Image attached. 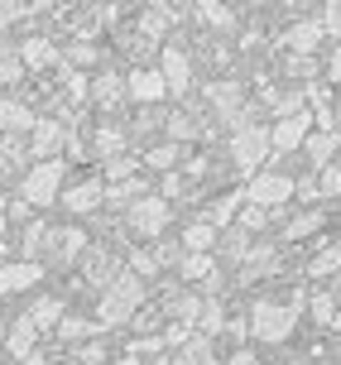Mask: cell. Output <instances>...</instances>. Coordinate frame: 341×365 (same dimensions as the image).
Segmentation results:
<instances>
[{
	"instance_id": "6da1fadb",
	"label": "cell",
	"mask_w": 341,
	"mask_h": 365,
	"mask_svg": "<svg viewBox=\"0 0 341 365\" xmlns=\"http://www.w3.org/2000/svg\"><path fill=\"white\" fill-rule=\"evenodd\" d=\"M144 298H149L144 279L121 274V279H116L111 289H101V298H96V322H101V327H126V322H135V312L144 308Z\"/></svg>"
},
{
	"instance_id": "7a4b0ae2",
	"label": "cell",
	"mask_w": 341,
	"mask_h": 365,
	"mask_svg": "<svg viewBox=\"0 0 341 365\" xmlns=\"http://www.w3.org/2000/svg\"><path fill=\"white\" fill-rule=\"evenodd\" d=\"M63 173H68L63 159L34 164L29 173H24V182H19V202H24V207H54L58 192H63Z\"/></svg>"
},
{
	"instance_id": "3957f363",
	"label": "cell",
	"mask_w": 341,
	"mask_h": 365,
	"mask_svg": "<svg viewBox=\"0 0 341 365\" xmlns=\"http://www.w3.org/2000/svg\"><path fill=\"white\" fill-rule=\"evenodd\" d=\"M270 130L265 125H240L231 130V164L240 168V173H265V159H270Z\"/></svg>"
},
{
	"instance_id": "277c9868",
	"label": "cell",
	"mask_w": 341,
	"mask_h": 365,
	"mask_svg": "<svg viewBox=\"0 0 341 365\" xmlns=\"http://www.w3.org/2000/svg\"><path fill=\"white\" fill-rule=\"evenodd\" d=\"M293 327H298V317H293L284 303H270V298H260V303L250 308V331L260 336V341H270V346L288 341V336H293Z\"/></svg>"
},
{
	"instance_id": "5b68a950",
	"label": "cell",
	"mask_w": 341,
	"mask_h": 365,
	"mask_svg": "<svg viewBox=\"0 0 341 365\" xmlns=\"http://www.w3.org/2000/svg\"><path fill=\"white\" fill-rule=\"evenodd\" d=\"M207 106L226 120L231 130H240V125H250V106H245V91H240V82H207Z\"/></svg>"
},
{
	"instance_id": "8992f818",
	"label": "cell",
	"mask_w": 341,
	"mask_h": 365,
	"mask_svg": "<svg viewBox=\"0 0 341 365\" xmlns=\"http://www.w3.org/2000/svg\"><path fill=\"white\" fill-rule=\"evenodd\" d=\"M293 197V178L288 173H255L250 187H245V202L260 207V212H274V207H284Z\"/></svg>"
},
{
	"instance_id": "52a82bcc",
	"label": "cell",
	"mask_w": 341,
	"mask_h": 365,
	"mask_svg": "<svg viewBox=\"0 0 341 365\" xmlns=\"http://www.w3.org/2000/svg\"><path fill=\"white\" fill-rule=\"evenodd\" d=\"M168 217H173V212H168V202L149 192V197H140V202L126 212V226L135 231V236H159L163 226H168Z\"/></svg>"
},
{
	"instance_id": "ba28073f",
	"label": "cell",
	"mask_w": 341,
	"mask_h": 365,
	"mask_svg": "<svg viewBox=\"0 0 341 365\" xmlns=\"http://www.w3.org/2000/svg\"><path fill=\"white\" fill-rule=\"evenodd\" d=\"M307 135H312V115H307V110H293V115H284V120H274L270 149H279V154H288V149H303Z\"/></svg>"
},
{
	"instance_id": "9c48e42d",
	"label": "cell",
	"mask_w": 341,
	"mask_h": 365,
	"mask_svg": "<svg viewBox=\"0 0 341 365\" xmlns=\"http://www.w3.org/2000/svg\"><path fill=\"white\" fill-rule=\"evenodd\" d=\"M58 202H63V212L87 217V212H96V207L106 202V187H101V178H82V182H72V187H63Z\"/></svg>"
},
{
	"instance_id": "30bf717a",
	"label": "cell",
	"mask_w": 341,
	"mask_h": 365,
	"mask_svg": "<svg viewBox=\"0 0 341 365\" xmlns=\"http://www.w3.org/2000/svg\"><path fill=\"white\" fill-rule=\"evenodd\" d=\"M202 293H193V289H183V293H168L163 298V317H168V327H198V317H202Z\"/></svg>"
},
{
	"instance_id": "8fae6325",
	"label": "cell",
	"mask_w": 341,
	"mask_h": 365,
	"mask_svg": "<svg viewBox=\"0 0 341 365\" xmlns=\"http://www.w3.org/2000/svg\"><path fill=\"white\" fill-rule=\"evenodd\" d=\"M126 96H135L140 106H159L163 96H168L163 73H159V68H135V73L126 77Z\"/></svg>"
},
{
	"instance_id": "7c38bea8",
	"label": "cell",
	"mask_w": 341,
	"mask_h": 365,
	"mask_svg": "<svg viewBox=\"0 0 341 365\" xmlns=\"http://www.w3.org/2000/svg\"><path fill=\"white\" fill-rule=\"evenodd\" d=\"M159 73H163V87L183 96V91L193 87V58L183 53V48H163L159 53Z\"/></svg>"
},
{
	"instance_id": "4fadbf2b",
	"label": "cell",
	"mask_w": 341,
	"mask_h": 365,
	"mask_svg": "<svg viewBox=\"0 0 341 365\" xmlns=\"http://www.w3.org/2000/svg\"><path fill=\"white\" fill-rule=\"evenodd\" d=\"M87 250L91 245H87V231H82V226H63V231H54V245H49L54 264H77Z\"/></svg>"
},
{
	"instance_id": "5bb4252c",
	"label": "cell",
	"mask_w": 341,
	"mask_h": 365,
	"mask_svg": "<svg viewBox=\"0 0 341 365\" xmlns=\"http://www.w3.org/2000/svg\"><path fill=\"white\" fill-rule=\"evenodd\" d=\"M63 145H68V125H63V120H34V140H29V149L39 154V164H44V159H58Z\"/></svg>"
},
{
	"instance_id": "9a60e30c",
	"label": "cell",
	"mask_w": 341,
	"mask_h": 365,
	"mask_svg": "<svg viewBox=\"0 0 341 365\" xmlns=\"http://www.w3.org/2000/svg\"><path fill=\"white\" fill-rule=\"evenodd\" d=\"M87 101H96L101 110H116L121 101H126V77H121V73H106V68H101V73L91 77Z\"/></svg>"
},
{
	"instance_id": "2e32d148",
	"label": "cell",
	"mask_w": 341,
	"mask_h": 365,
	"mask_svg": "<svg viewBox=\"0 0 341 365\" xmlns=\"http://www.w3.org/2000/svg\"><path fill=\"white\" fill-rule=\"evenodd\" d=\"M126 130L116 125V120H106V125H96L91 130V154H96V159H101V164H111V159H121V154H126Z\"/></svg>"
},
{
	"instance_id": "e0dca14e",
	"label": "cell",
	"mask_w": 341,
	"mask_h": 365,
	"mask_svg": "<svg viewBox=\"0 0 341 365\" xmlns=\"http://www.w3.org/2000/svg\"><path fill=\"white\" fill-rule=\"evenodd\" d=\"M322 34H327V29H322V19H317V15H307V19H298V24H288L284 43H288V48H293L298 58H307L312 48H317V43H322Z\"/></svg>"
},
{
	"instance_id": "ac0fdd59",
	"label": "cell",
	"mask_w": 341,
	"mask_h": 365,
	"mask_svg": "<svg viewBox=\"0 0 341 365\" xmlns=\"http://www.w3.org/2000/svg\"><path fill=\"white\" fill-rule=\"evenodd\" d=\"M34 341H39V327L29 322V317H15V322H5V351H10L15 361H24L29 351H39Z\"/></svg>"
},
{
	"instance_id": "d6986e66",
	"label": "cell",
	"mask_w": 341,
	"mask_h": 365,
	"mask_svg": "<svg viewBox=\"0 0 341 365\" xmlns=\"http://www.w3.org/2000/svg\"><path fill=\"white\" fill-rule=\"evenodd\" d=\"M87 264H82V274H87V284H96V289H111L116 279H121V269H116V255L111 250H87Z\"/></svg>"
},
{
	"instance_id": "ffe728a7",
	"label": "cell",
	"mask_w": 341,
	"mask_h": 365,
	"mask_svg": "<svg viewBox=\"0 0 341 365\" xmlns=\"http://www.w3.org/2000/svg\"><path fill=\"white\" fill-rule=\"evenodd\" d=\"M24 317H29L39 331H58V322H63L68 312H63V298H54V293H39L34 303H29V312H24Z\"/></svg>"
},
{
	"instance_id": "44dd1931",
	"label": "cell",
	"mask_w": 341,
	"mask_h": 365,
	"mask_svg": "<svg viewBox=\"0 0 341 365\" xmlns=\"http://www.w3.org/2000/svg\"><path fill=\"white\" fill-rule=\"evenodd\" d=\"M44 269L29 264V259H15V264H0V293H19V289H34Z\"/></svg>"
},
{
	"instance_id": "7402d4cb",
	"label": "cell",
	"mask_w": 341,
	"mask_h": 365,
	"mask_svg": "<svg viewBox=\"0 0 341 365\" xmlns=\"http://www.w3.org/2000/svg\"><path fill=\"white\" fill-rule=\"evenodd\" d=\"M19 130H34V110L19 96H0V135H19Z\"/></svg>"
},
{
	"instance_id": "603a6c76",
	"label": "cell",
	"mask_w": 341,
	"mask_h": 365,
	"mask_svg": "<svg viewBox=\"0 0 341 365\" xmlns=\"http://www.w3.org/2000/svg\"><path fill=\"white\" fill-rule=\"evenodd\" d=\"M240 207H245V187H240V192H226V197H216L212 207H207V226H212V231H231V221H235V212H240Z\"/></svg>"
},
{
	"instance_id": "cb8c5ba5",
	"label": "cell",
	"mask_w": 341,
	"mask_h": 365,
	"mask_svg": "<svg viewBox=\"0 0 341 365\" xmlns=\"http://www.w3.org/2000/svg\"><path fill=\"white\" fill-rule=\"evenodd\" d=\"M168 250H173V245H149V250H135V255H130V274H135V279H149V274H159L163 264H168Z\"/></svg>"
},
{
	"instance_id": "d4e9b609",
	"label": "cell",
	"mask_w": 341,
	"mask_h": 365,
	"mask_svg": "<svg viewBox=\"0 0 341 365\" xmlns=\"http://www.w3.org/2000/svg\"><path fill=\"white\" fill-rule=\"evenodd\" d=\"M15 53H19V63H24V68H54L58 58H63L54 43H49V38H24Z\"/></svg>"
},
{
	"instance_id": "484cf974",
	"label": "cell",
	"mask_w": 341,
	"mask_h": 365,
	"mask_svg": "<svg viewBox=\"0 0 341 365\" xmlns=\"http://www.w3.org/2000/svg\"><path fill=\"white\" fill-rule=\"evenodd\" d=\"M307 274H312V279H332V274H341V240H322L317 255L307 259Z\"/></svg>"
},
{
	"instance_id": "4316f807",
	"label": "cell",
	"mask_w": 341,
	"mask_h": 365,
	"mask_svg": "<svg viewBox=\"0 0 341 365\" xmlns=\"http://www.w3.org/2000/svg\"><path fill=\"white\" fill-rule=\"evenodd\" d=\"M178 365H216V351H212V336H202V331H193L188 341L178 346V356H173Z\"/></svg>"
},
{
	"instance_id": "83f0119b",
	"label": "cell",
	"mask_w": 341,
	"mask_h": 365,
	"mask_svg": "<svg viewBox=\"0 0 341 365\" xmlns=\"http://www.w3.org/2000/svg\"><path fill=\"white\" fill-rule=\"evenodd\" d=\"M54 231H58V226H49V221H34V226L24 231V245H19V255L29 259V264H39V255L54 245Z\"/></svg>"
},
{
	"instance_id": "f1b7e54d",
	"label": "cell",
	"mask_w": 341,
	"mask_h": 365,
	"mask_svg": "<svg viewBox=\"0 0 341 365\" xmlns=\"http://www.w3.org/2000/svg\"><path fill=\"white\" fill-rule=\"evenodd\" d=\"M303 149H307V159H312V168H327L332 154H337V130H312L303 140Z\"/></svg>"
},
{
	"instance_id": "f546056e",
	"label": "cell",
	"mask_w": 341,
	"mask_h": 365,
	"mask_svg": "<svg viewBox=\"0 0 341 365\" xmlns=\"http://www.w3.org/2000/svg\"><path fill=\"white\" fill-rule=\"evenodd\" d=\"M216 236H221V231H212L207 221H193V226L183 231V250H188V255H212Z\"/></svg>"
},
{
	"instance_id": "4dcf8cb0",
	"label": "cell",
	"mask_w": 341,
	"mask_h": 365,
	"mask_svg": "<svg viewBox=\"0 0 341 365\" xmlns=\"http://www.w3.org/2000/svg\"><path fill=\"white\" fill-rule=\"evenodd\" d=\"M322 221H327V212H298L293 221H284V240H303V236H312Z\"/></svg>"
},
{
	"instance_id": "1f68e13d",
	"label": "cell",
	"mask_w": 341,
	"mask_h": 365,
	"mask_svg": "<svg viewBox=\"0 0 341 365\" xmlns=\"http://www.w3.org/2000/svg\"><path fill=\"white\" fill-rule=\"evenodd\" d=\"M221 255L226 259H240V264H245V255H250V236H245V231H240V226H231V231H221Z\"/></svg>"
},
{
	"instance_id": "d6a6232c",
	"label": "cell",
	"mask_w": 341,
	"mask_h": 365,
	"mask_svg": "<svg viewBox=\"0 0 341 365\" xmlns=\"http://www.w3.org/2000/svg\"><path fill=\"white\" fill-rule=\"evenodd\" d=\"M140 197H149L140 178H130V182H116V187L106 192V202H111V207H126V212H130V207H135Z\"/></svg>"
},
{
	"instance_id": "836d02e7",
	"label": "cell",
	"mask_w": 341,
	"mask_h": 365,
	"mask_svg": "<svg viewBox=\"0 0 341 365\" xmlns=\"http://www.w3.org/2000/svg\"><path fill=\"white\" fill-rule=\"evenodd\" d=\"M307 308H312V322H317V327H332V322H337V298H332L327 289L312 293V298H307Z\"/></svg>"
},
{
	"instance_id": "e575fe53",
	"label": "cell",
	"mask_w": 341,
	"mask_h": 365,
	"mask_svg": "<svg viewBox=\"0 0 341 365\" xmlns=\"http://www.w3.org/2000/svg\"><path fill=\"white\" fill-rule=\"evenodd\" d=\"M198 19L207 24V29H231L235 10H231V5H198Z\"/></svg>"
},
{
	"instance_id": "d590c367",
	"label": "cell",
	"mask_w": 341,
	"mask_h": 365,
	"mask_svg": "<svg viewBox=\"0 0 341 365\" xmlns=\"http://www.w3.org/2000/svg\"><path fill=\"white\" fill-rule=\"evenodd\" d=\"M221 327H226V312H221L216 298H207V303H202V317H198V331L202 336H216Z\"/></svg>"
},
{
	"instance_id": "8d00e7d4",
	"label": "cell",
	"mask_w": 341,
	"mask_h": 365,
	"mask_svg": "<svg viewBox=\"0 0 341 365\" xmlns=\"http://www.w3.org/2000/svg\"><path fill=\"white\" fill-rule=\"evenodd\" d=\"M106 178H111V187H116V182L140 178V159H130V154H121V159H111V164H106Z\"/></svg>"
},
{
	"instance_id": "74e56055",
	"label": "cell",
	"mask_w": 341,
	"mask_h": 365,
	"mask_svg": "<svg viewBox=\"0 0 341 365\" xmlns=\"http://www.w3.org/2000/svg\"><path fill=\"white\" fill-rule=\"evenodd\" d=\"M183 279H202V284H207V274H216V259L212 255H183Z\"/></svg>"
},
{
	"instance_id": "f35d334b",
	"label": "cell",
	"mask_w": 341,
	"mask_h": 365,
	"mask_svg": "<svg viewBox=\"0 0 341 365\" xmlns=\"http://www.w3.org/2000/svg\"><path fill=\"white\" fill-rule=\"evenodd\" d=\"M178 159H183L178 145H159V149H149V159H144V164L159 168V173H168V168H178Z\"/></svg>"
},
{
	"instance_id": "ab89813d",
	"label": "cell",
	"mask_w": 341,
	"mask_h": 365,
	"mask_svg": "<svg viewBox=\"0 0 341 365\" xmlns=\"http://www.w3.org/2000/svg\"><path fill=\"white\" fill-rule=\"evenodd\" d=\"M317 197H341V164L317 168Z\"/></svg>"
},
{
	"instance_id": "60d3db41",
	"label": "cell",
	"mask_w": 341,
	"mask_h": 365,
	"mask_svg": "<svg viewBox=\"0 0 341 365\" xmlns=\"http://www.w3.org/2000/svg\"><path fill=\"white\" fill-rule=\"evenodd\" d=\"M91 322L87 317H63V322H58V341H82V336H91Z\"/></svg>"
},
{
	"instance_id": "b9f144b4",
	"label": "cell",
	"mask_w": 341,
	"mask_h": 365,
	"mask_svg": "<svg viewBox=\"0 0 341 365\" xmlns=\"http://www.w3.org/2000/svg\"><path fill=\"white\" fill-rule=\"evenodd\" d=\"M163 130H168V135H173V145H178V140H193V115H188V110H173V115H168V120H163Z\"/></svg>"
},
{
	"instance_id": "7bdbcfd3",
	"label": "cell",
	"mask_w": 341,
	"mask_h": 365,
	"mask_svg": "<svg viewBox=\"0 0 341 365\" xmlns=\"http://www.w3.org/2000/svg\"><path fill=\"white\" fill-rule=\"evenodd\" d=\"M19 77H24V63H19V53H0V87H15Z\"/></svg>"
},
{
	"instance_id": "ee69618b",
	"label": "cell",
	"mask_w": 341,
	"mask_h": 365,
	"mask_svg": "<svg viewBox=\"0 0 341 365\" xmlns=\"http://www.w3.org/2000/svg\"><path fill=\"white\" fill-rule=\"evenodd\" d=\"M77 361H82V365H111L101 341H82V346H77Z\"/></svg>"
},
{
	"instance_id": "f6af8a7d",
	"label": "cell",
	"mask_w": 341,
	"mask_h": 365,
	"mask_svg": "<svg viewBox=\"0 0 341 365\" xmlns=\"http://www.w3.org/2000/svg\"><path fill=\"white\" fill-rule=\"evenodd\" d=\"M68 63H72V68H96V48H91V43H72Z\"/></svg>"
},
{
	"instance_id": "bcb514c9",
	"label": "cell",
	"mask_w": 341,
	"mask_h": 365,
	"mask_svg": "<svg viewBox=\"0 0 341 365\" xmlns=\"http://www.w3.org/2000/svg\"><path fill=\"white\" fill-rule=\"evenodd\" d=\"M265 221H270V212H260V207H250V202H245V212H240V231L250 236V231H260Z\"/></svg>"
},
{
	"instance_id": "7dc6e473",
	"label": "cell",
	"mask_w": 341,
	"mask_h": 365,
	"mask_svg": "<svg viewBox=\"0 0 341 365\" xmlns=\"http://www.w3.org/2000/svg\"><path fill=\"white\" fill-rule=\"evenodd\" d=\"M317 19H322V29H327V34H337V38H341V5H327V10H322Z\"/></svg>"
},
{
	"instance_id": "c3c4849f",
	"label": "cell",
	"mask_w": 341,
	"mask_h": 365,
	"mask_svg": "<svg viewBox=\"0 0 341 365\" xmlns=\"http://www.w3.org/2000/svg\"><path fill=\"white\" fill-rule=\"evenodd\" d=\"M68 91H72V101H87V91H91V82L82 73H68Z\"/></svg>"
},
{
	"instance_id": "681fc988",
	"label": "cell",
	"mask_w": 341,
	"mask_h": 365,
	"mask_svg": "<svg viewBox=\"0 0 341 365\" xmlns=\"http://www.w3.org/2000/svg\"><path fill=\"white\" fill-rule=\"evenodd\" d=\"M24 15H29L24 5H0V29H10V24H15V19H24Z\"/></svg>"
},
{
	"instance_id": "f907efd6",
	"label": "cell",
	"mask_w": 341,
	"mask_h": 365,
	"mask_svg": "<svg viewBox=\"0 0 341 365\" xmlns=\"http://www.w3.org/2000/svg\"><path fill=\"white\" fill-rule=\"evenodd\" d=\"M154 327H159V312H149V308L135 312V331H154Z\"/></svg>"
},
{
	"instance_id": "816d5d0a",
	"label": "cell",
	"mask_w": 341,
	"mask_h": 365,
	"mask_svg": "<svg viewBox=\"0 0 341 365\" xmlns=\"http://www.w3.org/2000/svg\"><path fill=\"white\" fill-rule=\"evenodd\" d=\"M327 82H341V48L327 53Z\"/></svg>"
},
{
	"instance_id": "f5cc1de1",
	"label": "cell",
	"mask_w": 341,
	"mask_h": 365,
	"mask_svg": "<svg viewBox=\"0 0 341 365\" xmlns=\"http://www.w3.org/2000/svg\"><path fill=\"white\" fill-rule=\"evenodd\" d=\"M226 365H260V361H255V351H235Z\"/></svg>"
},
{
	"instance_id": "db71d44e",
	"label": "cell",
	"mask_w": 341,
	"mask_h": 365,
	"mask_svg": "<svg viewBox=\"0 0 341 365\" xmlns=\"http://www.w3.org/2000/svg\"><path fill=\"white\" fill-rule=\"evenodd\" d=\"M19 365H49V356H44V351H29V356H24Z\"/></svg>"
},
{
	"instance_id": "11a10c76",
	"label": "cell",
	"mask_w": 341,
	"mask_h": 365,
	"mask_svg": "<svg viewBox=\"0 0 341 365\" xmlns=\"http://www.w3.org/2000/svg\"><path fill=\"white\" fill-rule=\"evenodd\" d=\"M111 365H149V361H140V356H130V351H126L121 361H111Z\"/></svg>"
},
{
	"instance_id": "9f6ffc18",
	"label": "cell",
	"mask_w": 341,
	"mask_h": 365,
	"mask_svg": "<svg viewBox=\"0 0 341 365\" xmlns=\"http://www.w3.org/2000/svg\"><path fill=\"white\" fill-rule=\"evenodd\" d=\"M0 356H5V322H0Z\"/></svg>"
},
{
	"instance_id": "6f0895ef",
	"label": "cell",
	"mask_w": 341,
	"mask_h": 365,
	"mask_svg": "<svg viewBox=\"0 0 341 365\" xmlns=\"http://www.w3.org/2000/svg\"><path fill=\"white\" fill-rule=\"evenodd\" d=\"M332 327H337V331H341V312H337V322H332Z\"/></svg>"
},
{
	"instance_id": "680465c9",
	"label": "cell",
	"mask_w": 341,
	"mask_h": 365,
	"mask_svg": "<svg viewBox=\"0 0 341 365\" xmlns=\"http://www.w3.org/2000/svg\"><path fill=\"white\" fill-rule=\"evenodd\" d=\"M337 149H341V130H337Z\"/></svg>"
},
{
	"instance_id": "91938a15",
	"label": "cell",
	"mask_w": 341,
	"mask_h": 365,
	"mask_svg": "<svg viewBox=\"0 0 341 365\" xmlns=\"http://www.w3.org/2000/svg\"><path fill=\"white\" fill-rule=\"evenodd\" d=\"M0 255H5V240H0Z\"/></svg>"
},
{
	"instance_id": "94428289",
	"label": "cell",
	"mask_w": 341,
	"mask_h": 365,
	"mask_svg": "<svg viewBox=\"0 0 341 365\" xmlns=\"http://www.w3.org/2000/svg\"><path fill=\"white\" fill-rule=\"evenodd\" d=\"M337 361H341V346H337Z\"/></svg>"
},
{
	"instance_id": "6125c7cd",
	"label": "cell",
	"mask_w": 341,
	"mask_h": 365,
	"mask_svg": "<svg viewBox=\"0 0 341 365\" xmlns=\"http://www.w3.org/2000/svg\"><path fill=\"white\" fill-rule=\"evenodd\" d=\"M298 365H303V361H298Z\"/></svg>"
}]
</instances>
